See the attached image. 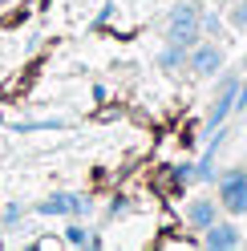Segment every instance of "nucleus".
<instances>
[{
    "label": "nucleus",
    "instance_id": "nucleus-1",
    "mask_svg": "<svg viewBox=\"0 0 247 251\" xmlns=\"http://www.w3.org/2000/svg\"><path fill=\"white\" fill-rule=\"evenodd\" d=\"M166 41L182 45V49L203 41V4L198 0H178L171 8V17H166Z\"/></svg>",
    "mask_w": 247,
    "mask_h": 251
},
{
    "label": "nucleus",
    "instance_id": "nucleus-2",
    "mask_svg": "<svg viewBox=\"0 0 247 251\" xmlns=\"http://www.w3.org/2000/svg\"><path fill=\"white\" fill-rule=\"evenodd\" d=\"M235 89H239V73H223L219 85H215V101H211L207 118H203V138H211L227 122V114L235 109Z\"/></svg>",
    "mask_w": 247,
    "mask_h": 251
},
{
    "label": "nucleus",
    "instance_id": "nucleus-3",
    "mask_svg": "<svg viewBox=\"0 0 247 251\" xmlns=\"http://www.w3.org/2000/svg\"><path fill=\"white\" fill-rule=\"evenodd\" d=\"M219 207L227 215H247V170L243 166H231L227 175L219 178Z\"/></svg>",
    "mask_w": 247,
    "mask_h": 251
},
{
    "label": "nucleus",
    "instance_id": "nucleus-4",
    "mask_svg": "<svg viewBox=\"0 0 247 251\" xmlns=\"http://www.w3.org/2000/svg\"><path fill=\"white\" fill-rule=\"evenodd\" d=\"M187 69L195 73V77H215V73H219L223 69V49H219V45H203V41H198V45H191V53H187Z\"/></svg>",
    "mask_w": 247,
    "mask_h": 251
},
{
    "label": "nucleus",
    "instance_id": "nucleus-5",
    "mask_svg": "<svg viewBox=\"0 0 247 251\" xmlns=\"http://www.w3.org/2000/svg\"><path fill=\"white\" fill-rule=\"evenodd\" d=\"M239 243H243V235H239V227L231 219H215L203 231V247H211V251H235Z\"/></svg>",
    "mask_w": 247,
    "mask_h": 251
},
{
    "label": "nucleus",
    "instance_id": "nucleus-6",
    "mask_svg": "<svg viewBox=\"0 0 247 251\" xmlns=\"http://www.w3.org/2000/svg\"><path fill=\"white\" fill-rule=\"evenodd\" d=\"M215 219H219V199H191V207H187L191 231H207Z\"/></svg>",
    "mask_w": 247,
    "mask_h": 251
},
{
    "label": "nucleus",
    "instance_id": "nucleus-7",
    "mask_svg": "<svg viewBox=\"0 0 247 251\" xmlns=\"http://www.w3.org/2000/svg\"><path fill=\"white\" fill-rule=\"evenodd\" d=\"M73 199H77V195H65V191H61V195L41 199L33 211H37V215H45V219H53V215H73Z\"/></svg>",
    "mask_w": 247,
    "mask_h": 251
},
{
    "label": "nucleus",
    "instance_id": "nucleus-8",
    "mask_svg": "<svg viewBox=\"0 0 247 251\" xmlns=\"http://www.w3.org/2000/svg\"><path fill=\"white\" fill-rule=\"evenodd\" d=\"M182 65H187V49L166 41V49L158 53V69H162V73H174V69H182Z\"/></svg>",
    "mask_w": 247,
    "mask_h": 251
},
{
    "label": "nucleus",
    "instance_id": "nucleus-9",
    "mask_svg": "<svg viewBox=\"0 0 247 251\" xmlns=\"http://www.w3.org/2000/svg\"><path fill=\"white\" fill-rule=\"evenodd\" d=\"M65 243L69 247H89V227L85 223H69L65 227Z\"/></svg>",
    "mask_w": 247,
    "mask_h": 251
},
{
    "label": "nucleus",
    "instance_id": "nucleus-10",
    "mask_svg": "<svg viewBox=\"0 0 247 251\" xmlns=\"http://www.w3.org/2000/svg\"><path fill=\"white\" fill-rule=\"evenodd\" d=\"M231 25H235V28H247V0L231 8Z\"/></svg>",
    "mask_w": 247,
    "mask_h": 251
},
{
    "label": "nucleus",
    "instance_id": "nucleus-11",
    "mask_svg": "<svg viewBox=\"0 0 247 251\" xmlns=\"http://www.w3.org/2000/svg\"><path fill=\"white\" fill-rule=\"evenodd\" d=\"M130 207H134L130 199H114V202H110V219H122V215H126Z\"/></svg>",
    "mask_w": 247,
    "mask_h": 251
},
{
    "label": "nucleus",
    "instance_id": "nucleus-12",
    "mask_svg": "<svg viewBox=\"0 0 247 251\" xmlns=\"http://www.w3.org/2000/svg\"><path fill=\"white\" fill-rule=\"evenodd\" d=\"M114 21V4H105L101 12H98V17H94V28H101V25H110Z\"/></svg>",
    "mask_w": 247,
    "mask_h": 251
},
{
    "label": "nucleus",
    "instance_id": "nucleus-13",
    "mask_svg": "<svg viewBox=\"0 0 247 251\" xmlns=\"http://www.w3.org/2000/svg\"><path fill=\"white\" fill-rule=\"evenodd\" d=\"M235 109H247V77H243L239 89H235Z\"/></svg>",
    "mask_w": 247,
    "mask_h": 251
},
{
    "label": "nucleus",
    "instance_id": "nucleus-14",
    "mask_svg": "<svg viewBox=\"0 0 247 251\" xmlns=\"http://www.w3.org/2000/svg\"><path fill=\"white\" fill-rule=\"evenodd\" d=\"M17 219H21V207H17V202H8V207H4V223H17Z\"/></svg>",
    "mask_w": 247,
    "mask_h": 251
},
{
    "label": "nucleus",
    "instance_id": "nucleus-15",
    "mask_svg": "<svg viewBox=\"0 0 247 251\" xmlns=\"http://www.w3.org/2000/svg\"><path fill=\"white\" fill-rule=\"evenodd\" d=\"M0 4H12V0H0Z\"/></svg>",
    "mask_w": 247,
    "mask_h": 251
}]
</instances>
